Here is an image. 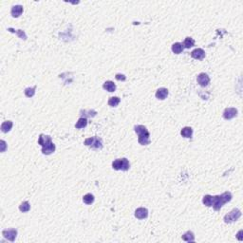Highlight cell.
I'll use <instances>...</instances> for the list:
<instances>
[{
    "label": "cell",
    "mask_w": 243,
    "mask_h": 243,
    "mask_svg": "<svg viewBox=\"0 0 243 243\" xmlns=\"http://www.w3.org/2000/svg\"><path fill=\"white\" fill-rule=\"evenodd\" d=\"M115 78H116V79H117L118 81H125V80L126 79V77H125L124 74H120V73L116 74Z\"/></svg>",
    "instance_id": "cell-28"
},
{
    "label": "cell",
    "mask_w": 243,
    "mask_h": 243,
    "mask_svg": "<svg viewBox=\"0 0 243 243\" xmlns=\"http://www.w3.org/2000/svg\"><path fill=\"white\" fill-rule=\"evenodd\" d=\"M212 201H213V196L206 195V196L203 197L202 202H203V204L206 205V206H212Z\"/></svg>",
    "instance_id": "cell-27"
},
{
    "label": "cell",
    "mask_w": 243,
    "mask_h": 243,
    "mask_svg": "<svg viewBox=\"0 0 243 243\" xmlns=\"http://www.w3.org/2000/svg\"><path fill=\"white\" fill-rule=\"evenodd\" d=\"M30 209H31V205H30V203H28V201L22 202V203L20 204V206H19V210L21 212H23V213L28 212V211H30Z\"/></svg>",
    "instance_id": "cell-24"
},
{
    "label": "cell",
    "mask_w": 243,
    "mask_h": 243,
    "mask_svg": "<svg viewBox=\"0 0 243 243\" xmlns=\"http://www.w3.org/2000/svg\"><path fill=\"white\" fill-rule=\"evenodd\" d=\"M55 151V145L53 142H52L51 145L46 146V147H42V153L45 155H49Z\"/></svg>",
    "instance_id": "cell-17"
},
{
    "label": "cell",
    "mask_w": 243,
    "mask_h": 243,
    "mask_svg": "<svg viewBox=\"0 0 243 243\" xmlns=\"http://www.w3.org/2000/svg\"><path fill=\"white\" fill-rule=\"evenodd\" d=\"M168 96V89L165 88H161L156 92V98L159 100H164Z\"/></svg>",
    "instance_id": "cell-13"
},
{
    "label": "cell",
    "mask_w": 243,
    "mask_h": 243,
    "mask_svg": "<svg viewBox=\"0 0 243 243\" xmlns=\"http://www.w3.org/2000/svg\"><path fill=\"white\" fill-rule=\"evenodd\" d=\"M183 51V47H182V44L181 43H175L172 46V52L176 54H180L181 52Z\"/></svg>",
    "instance_id": "cell-20"
},
{
    "label": "cell",
    "mask_w": 243,
    "mask_h": 243,
    "mask_svg": "<svg viewBox=\"0 0 243 243\" xmlns=\"http://www.w3.org/2000/svg\"><path fill=\"white\" fill-rule=\"evenodd\" d=\"M35 89H36V87H33V88H27L24 91V93L27 97L31 98L32 97L34 94H35Z\"/></svg>",
    "instance_id": "cell-26"
},
{
    "label": "cell",
    "mask_w": 243,
    "mask_h": 243,
    "mask_svg": "<svg viewBox=\"0 0 243 243\" xmlns=\"http://www.w3.org/2000/svg\"><path fill=\"white\" fill-rule=\"evenodd\" d=\"M241 217V212L239 209H234L230 213H228L227 215L224 217V221L225 223H232L237 221L239 218Z\"/></svg>",
    "instance_id": "cell-5"
},
{
    "label": "cell",
    "mask_w": 243,
    "mask_h": 243,
    "mask_svg": "<svg viewBox=\"0 0 243 243\" xmlns=\"http://www.w3.org/2000/svg\"><path fill=\"white\" fill-rule=\"evenodd\" d=\"M233 196L230 192H224L223 194H221L219 196H215L213 197V201H212V206L213 208L215 209L216 211H218L221 209L226 202L231 201Z\"/></svg>",
    "instance_id": "cell-1"
},
{
    "label": "cell",
    "mask_w": 243,
    "mask_h": 243,
    "mask_svg": "<svg viewBox=\"0 0 243 243\" xmlns=\"http://www.w3.org/2000/svg\"><path fill=\"white\" fill-rule=\"evenodd\" d=\"M52 142V138L49 137L48 135H44L41 134L39 136V140H38V144L42 146V147H46L48 145H49Z\"/></svg>",
    "instance_id": "cell-8"
},
{
    "label": "cell",
    "mask_w": 243,
    "mask_h": 243,
    "mask_svg": "<svg viewBox=\"0 0 243 243\" xmlns=\"http://www.w3.org/2000/svg\"><path fill=\"white\" fill-rule=\"evenodd\" d=\"M8 31L12 32H15L21 39H24V40L27 39V35H26V33H25L23 31H21V30H17V31H15V30H13V28H8Z\"/></svg>",
    "instance_id": "cell-25"
},
{
    "label": "cell",
    "mask_w": 243,
    "mask_h": 243,
    "mask_svg": "<svg viewBox=\"0 0 243 243\" xmlns=\"http://www.w3.org/2000/svg\"><path fill=\"white\" fill-rule=\"evenodd\" d=\"M83 201L85 203V204H91L92 202L94 201V196L92 195V194H87V195H85L84 198H83Z\"/></svg>",
    "instance_id": "cell-22"
},
{
    "label": "cell",
    "mask_w": 243,
    "mask_h": 243,
    "mask_svg": "<svg viewBox=\"0 0 243 243\" xmlns=\"http://www.w3.org/2000/svg\"><path fill=\"white\" fill-rule=\"evenodd\" d=\"M238 115V110L235 108H228L223 112V117L226 120H231Z\"/></svg>",
    "instance_id": "cell-9"
},
{
    "label": "cell",
    "mask_w": 243,
    "mask_h": 243,
    "mask_svg": "<svg viewBox=\"0 0 243 243\" xmlns=\"http://www.w3.org/2000/svg\"><path fill=\"white\" fill-rule=\"evenodd\" d=\"M13 124H12V121H5L4 123H2L1 125V131L4 132V133H7V132H9L11 129H12V127Z\"/></svg>",
    "instance_id": "cell-15"
},
{
    "label": "cell",
    "mask_w": 243,
    "mask_h": 243,
    "mask_svg": "<svg viewBox=\"0 0 243 243\" xmlns=\"http://www.w3.org/2000/svg\"><path fill=\"white\" fill-rule=\"evenodd\" d=\"M134 130L138 134V136H139L138 141L141 145H147L150 144V134H149V132L146 129L145 126L141 125H135Z\"/></svg>",
    "instance_id": "cell-2"
},
{
    "label": "cell",
    "mask_w": 243,
    "mask_h": 243,
    "mask_svg": "<svg viewBox=\"0 0 243 243\" xmlns=\"http://www.w3.org/2000/svg\"><path fill=\"white\" fill-rule=\"evenodd\" d=\"M0 145H1V152H4L5 150H6V142H5V141H0Z\"/></svg>",
    "instance_id": "cell-29"
},
{
    "label": "cell",
    "mask_w": 243,
    "mask_h": 243,
    "mask_svg": "<svg viewBox=\"0 0 243 243\" xmlns=\"http://www.w3.org/2000/svg\"><path fill=\"white\" fill-rule=\"evenodd\" d=\"M87 125H88V120H87V118L82 117V118H80L79 120H78V122H77L76 125H75V127L77 128V129H80V128L85 127V126H87Z\"/></svg>",
    "instance_id": "cell-19"
},
{
    "label": "cell",
    "mask_w": 243,
    "mask_h": 243,
    "mask_svg": "<svg viewBox=\"0 0 243 243\" xmlns=\"http://www.w3.org/2000/svg\"><path fill=\"white\" fill-rule=\"evenodd\" d=\"M191 56L196 60H202L205 57V52L202 48H196L191 52Z\"/></svg>",
    "instance_id": "cell-11"
},
{
    "label": "cell",
    "mask_w": 243,
    "mask_h": 243,
    "mask_svg": "<svg viewBox=\"0 0 243 243\" xmlns=\"http://www.w3.org/2000/svg\"><path fill=\"white\" fill-rule=\"evenodd\" d=\"M2 235L3 237L8 239L12 242H13L16 238V235H17V231L15 229H9V230H4L2 232Z\"/></svg>",
    "instance_id": "cell-6"
},
{
    "label": "cell",
    "mask_w": 243,
    "mask_h": 243,
    "mask_svg": "<svg viewBox=\"0 0 243 243\" xmlns=\"http://www.w3.org/2000/svg\"><path fill=\"white\" fill-rule=\"evenodd\" d=\"M103 88L105 90H108V92H114L116 90V85L114 84L112 81H106V82H105Z\"/></svg>",
    "instance_id": "cell-16"
},
{
    "label": "cell",
    "mask_w": 243,
    "mask_h": 243,
    "mask_svg": "<svg viewBox=\"0 0 243 243\" xmlns=\"http://www.w3.org/2000/svg\"><path fill=\"white\" fill-rule=\"evenodd\" d=\"M112 167L115 170H123V171H127L130 167V163L128 161L127 159L123 158V159H118L115 160L112 162Z\"/></svg>",
    "instance_id": "cell-3"
},
{
    "label": "cell",
    "mask_w": 243,
    "mask_h": 243,
    "mask_svg": "<svg viewBox=\"0 0 243 243\" xmlns=\"http://www.w3.org/2000/svg\"><path fill=\"white\" fill-rule=\"evenodd\" d=\"M182 239L184 241H187V242H192V241L195 240V235L192 232L188 231V232H186L182 235Z\"/></svg>",
    "instance_id": "cell-21"
},
{
    "label": "cell",
    "mask_w": 243,
    "mask_h": 243,
    "mask_svg": "<svg viewBox=\"0 0 243 243\" xmlns=\"http://www.w3.org/2000/svg\"><path fill=\"white\" fill-rule=\"evenodd\" d=\"M148 216V210L144 207H140L135 211V217L138 219H145Z\"/></svg>",
    "instance_id": "cell-10"
},
{
    "label": "cell",
    "mask_w": 243,
    "mask_h": 243,
    "mask_svg": "<svg viewBox=\"0 0 243 243\" xmlns=\"http://www.w3.org/2000/svg\"><path fill=\"white\" fill-rule=\"evenodd\" d=\"M181 134L182 137H184V138L191 139L192 135H193V129L189 126H185V127L182 128V130L181 131Z\"/></svg>",
    "instance_id": "cell-14"
},
{
    "label": "cell",
    "mask_w": 243,
    "mask_h": 243,
    "mask_svg": "<svg viewBox=\"0 0 243 243\" xmlns=\"http://www.w3.org/2000/svg\"><path fill=\"white\" fill-rule=\"evenodd\" d=\"M23 12V7L21 5H15L13 6L11 10V14L13 17H19Z\"/></svg>",
    "instance_id": "cell-12"
},
{
    "label": "cell",
    "mask_w": 243,
    "mask_h": 243,
    "mask_svg": "<svg viewBox=\"0 0 243 243\" xmlns=\"http://www.w3.org/2000/svg\"><path fill=\"white\" fill-rule=\"evenodd\" d=\"M120 102H121V99L119 97H111L108 100V105L112 106V108H115V106H117L120 104Z\"/></svg>",
    "instance_id": "cell-23"
},
{
    "label": "cell",
    "mask_w": 243,
    "mask_h": 243,
    "mask_svg": "<svg viewBox=\"0 0 243 243\" xmlns=\"http://www.w3.org/2000/svg\"><path fill=\"white\" fill-rule=\"evenodd\" d=\"M193 46H195V41L193 38L191 37H186L184 39L183 43H182V47H184L185 48H190Z\"/></svg>",
    "instance_id": "cell-18"
},
{
    "label": "cell",
    "mask_w": 243,
    "mask_h": 243,
    "mask_svg": "<svg viewBox=\"0 0 243 243\" xmlns=\"http://www.w3.org/2000/svg\"><path fill=\"white\" fill-rule=\"evenodd\" d=\"M197 81L199 84V85H201V87H207L208 84L210 83V78L206 73H201L198 75Z\"/></svg>",
    "instance_id": "cell-7"
},
{
    "label": "cell",
    "mask_w": 243,
    "mask_h": 243,
    "mask_svg": "<svg viewBox=\"0 0 243 243\" xmlns=\"http://www.w3.org/2000/svg\"><path fill=\"white\" fill-rule=\"evenodd\" d=\"M84 144H85V145L92 147V148H95V149H101L103 147L102 139H100L99 137H96V136L85 139V141H84Z\"/></svg>",
    "instance_id": "cell-4"
}]
</instances>
